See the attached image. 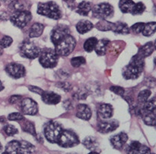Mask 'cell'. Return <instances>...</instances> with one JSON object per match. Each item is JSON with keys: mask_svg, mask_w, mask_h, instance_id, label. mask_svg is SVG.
<instances>
[{"mask_svg": "<svg viewBox=\"0 0 156 154\" xmlns=\"http://www.w3.org/2000/svg\"><path fill=\"white\" fill-rule=\"evenodd\" d=\"M144 58L136 54L133 56L129 63L123 68V76L126 79H136L140 77L144 69Z\"/></svg>", "mask_w": 156, "mask_h": 154, "instance_id": "1", "label": "cell"}, {"mask_svg": "<svg viewBox=\"0 0 156 154\" xmlns=\"http://www.w3.org/2000/svg\"><path fill=\"white\" fill-rule=\"evenodd\" d=\"M37 13L54 20H58L62 17L59 5L54 2H40L37 5Z\"/></svg>", "mask_w": 156, "mask_h": 154, "instance_id": "2", "label": "cell"}, {"mask_svg": "<svg viewBox=\"0 0 156 154\" xmlns=\"http://www.w3.org/2000/svg\"><path fill=\"white\" fill-rule=\"evenodd\" d=\"M39 57V62L44 68H54L58 63L59 55L55 50L51 48H44L41 50Z\"/></svg>", "mask_w": 156, "mask_h": 154, "instance_id": "3", "label": "cell"}, {"mask_svg": "<svg viewBox=\"0 0 156 154\" xmlns=\"http://www.w3.org/2000/svg\"><path fill=\"white\" fill-rule=\"evenodd\" d=\"M76 45V39L71 34H68L55 45V51L59 56H67L74 50Z\"/></svg>", "mask_w": 156, "mask_h": 154, "instance_id": "4", "label": "cell"}, {"mask_svg": "<svg viewBox=\"0 0 156 154\" xmlns=\"http://www.w3.org/2000/svg\"><path fill=\"white\" fill-rule=\"evenodd\" d=\"M62 131V126L58 122L50 120L44 125V136L46 139L51 143H56Z\"/></svg>", "mask_w": 156, "mask_h": 154, "instance_id": "5", "label": "cell"}, {"mask_svg": "<svg viewBox=\"0 0 156 154\" xmlns=\"http://www.w3.org/2000/svg\"><path fill=\"white\" fill-rule=\"evenodd\" d=\"M59 146L64 148L73 147L79 143L77 134L69 130H62L56 142Z\"/></svg>", "mask_w": 156, "mask_h": 154, "instance_id": "6", "label": "cell"}, {"mask_svg": "<svg viewBox=\"0 0 156 154\" xmlns=\"http://www.w3.org/2000/svg\"><path fill=\"white\" fill-rule=\"evenodd\" d=\"M41 48L36 45L34 43L29 40H25L20 45L19 51L21 56L27 59H35L38 57L41 52Z\"/></svg>", "mask_w": 156, "mask_h": 154, "instance_id": "7", "label": "cell"}, {"mask_svg": "<svg viewBox=\"0 0 156 154\" xmlns=\"http://www.w3.org/2000/svg\"><path fill=\"white\" fill-rule=\"evenodd\" d=\"M92 15L94 18L99 19H108L114 15V9L111 4L107 2L99 3L91 8Z\"/></svg>", "mask_w": 156, "mask_h": 154, "instance_id": "8", "label": "cell"}, {"mask_svg": "<svg viewBox=\"0 0 156 154\" xmlns=\"http://www.w3.org/2000/svg\"><path fill=\"white\" fill-rule=\"evenodd\" d=\"M31 18V13L29 11L15 12L9 17V19L12 21V24L19 28H24L25 26H27Z\"/></svg>", "mask_w": 156, "mask_h": 154, "instance_id": "9", "label": "cell"}, {"mask_svg": "<svg viewBox=\"0 0 156 154\" xmlns=\"http://www.w3.org/2000/svg\"><path fill=\"white\" fill-rule=\"evenodd\" d=\"M68 34H70V29L68 26L65 24H58L52 30L50 37L52 43L54 45H56L59 41Z\"/></svg>", "mask_w": 156, "mask_h": 154, "instance_id": "10", "label": "cell"}, {"mask_svg": "<svg viewBox=\"0 0 156 154\" xmlns=\"http://www.w3.org/2000/svg\"><path fill=\"white\" fill-rule=\"evenodd\" d=\"M21 109L22 114L27 115H35L38 112V105L33 99L26 98L21 101Z\"/></svg>", "mask_w": 156, "mask_h": 154, "instance_id": "11", "label": "cell"}, {"mask_svg": "<svg viewBox=\"0 0 156 154\" xmlns=\"http://www.w3.org/2000/svg\"><path fill=\"white\" fill-rule=\"evenodd\" d=\"M5 72L11 77L14 79H19L25 75V68L21 64L12 63L6 66Z\"/></svg>", "mask_w": 156, "mask_h": 154, "instance_id": "12", "label": "cell"}, {"mask_svg": "<svg viewBox=\"0 0 156 154\" xmlns=\"http://www.w3.org/2000/svg\"><path fill=\"white\" fill-rule=\"evenodd\" d=\"M126 152L128 153H150L151 150L148 146L143 145L138 141H132L128 146Z\"/></svg>", "mask_w": 156, "mask_h": 154, "instance_id": "13", "label": "cell"}, {"mask_svg": "<svg viewBox=\"0 0 156 154\" xmlns=\"http://www.w3.org/2000/svg\"><path fill=\"white\" fill-rule=\"evenodd\" d=\"M119 126V122L116 120H108V121H101L98 124V130L99 132L103 134L112 132L115 131Z\"/></svg>", "mask_w": 156, "mask_h": 154, "instance_id": "14", "label": "cell"}, {"mask_svg": "<svg viewBox=\"0 0 156 154\" xmlns=\"http://www.w3.org/2000/svg\"><path fill=\"white\" fill-rule=\"evenodd\" d=\"M128 140V136L126 133L121 132L113 136L111 138V143L113 147L116 149H121Z\"/></svg>", "mask_w": 156, "mask_h": 154, "instance_id": "15", "label": "cell"}, {"mask_svg": "<svg viewBox=\"0 0 156 154\" xmlns=\"http://www.w3.org/2000/svg\"><path fill=\"white\" fill-rule=\"evenodd\" d=\"M114 114L112 106L109 104H101L98 108V115L102 120H108Z\"/></svg>", "mask_w": 156, "mask_h": 154, "instance_id": "16", "label": "cell"}, {"mask_svg": "<svg viewBox=\"0 0 156 154\" xmlns=\"http://www.w3.org/2000/svg\"><path fill=\"white\" fill-rule=\"evenodd\" d=\"M91 110L88 105L85 104H79L76 107V116L79 118L88 120L91 117Z\"/></svg>", "mask_w": 156, "mask_h": 154, "instance_id": "17", "label": "cell"}, {"mask_svg": "<svg viewBox=\"0 0 156 154\" xmlns=\"http://www.w3.org/2000/svg\"><path fill=\"white\" fill-rule=\"evenodd\" d=\"M41 98L43 102L48 105H56L61 101V96L53 91H44L41 95Z\"/></svg>", "mask_w": 156, "mask_h": 154, "instance_id": "18", "label": "cell"}, {"mask_svg": "<svg viewBox=\"0 0 156 154\" xmlns=\"http://www.w3.org/2000/svg\"><path fill=\"white\" fill-rule=\"evenodd\" d=\"M84 146L89 149L91 152H100V147H99V143L98 140L93 137H87L84 139L82 142Z\"/></svg>", "mask_w": 156, "mask_h": 154, "instance_id": "19", "label": "cell"}, {"mask_svg": "<svg viewBox=\"0 0 156 154\" xmlns=\"http://www.w3.org/2000/svg\"><path fill=\"white\" fill-rule=\"evenodd\" d=\"M9 7L14 12L29 11V9L30 8V3L26 0H15L9 5Z\"/></svg>", "mask_w": 156, "mask_h": 154, "instance_id": "20", "label": "cell"}, {"mask_svg": "<svg viewBox=\"0 0 156 154\" xmlns=\"http://www.w3.org/2000/svg\"><path fill=\"white\" fill-rule=\"evenodd\" d=\"M76 27V30L79 34H85L89 31V30H91L94 27V25L88 20H81L77 23Z\"/></svg>", "mask_w": 156, "mask_h": 154, "instance_id": "21", "label": "cell"}, {"mask_svg": "<svg viewBox=\"0 0 156 154\" xmlns=\"http://www.w3.org/2000/svg\"><path fill=\"white\" fill-rule=\"evenodd\" d=\"M91 8H92V5L90 2L83 1L76 6V12L82 16H87L91 12Z\"/></svg>", "mask_w": 156, "mask_h": 154, "instance_id": "22", "label": "cell"}, {"mask_svg": "<svg viewBox=\"0 0 156 154\" xmlns=\"http://www.w3.org/2000/svg\"><path fill=\"white\" fill-rule=\"evenodd\" d=\"M109 43L110 41L108 39L99 40L97 41V44H96L94 50H95L96 53L98 56H104V55L106 54L107 48H108Z\"/></svg>", "mask_w": 156, "mask_h": 154, "instance_id": "23", "label": "cell"}, {"mask_svg": "<svg viewBox=\"0 0 156 154\" xmlns=\"http://www.w3.org/2000/svg\"><path fill=\"white\" fill-rule=\"evenodd\" d=\"M154 50H155L154 43L149 42L145 44V45H143V47H140L137 54L140 55V56H142V57H143L145 59V57H147V56H150L153 53Z\"/></svg>", "mask_w": 156, "mask_h": 154, "instance_id": "24", "label": "cell"}, {"mask_svg": "<svg viewBox=\"0 0 156 154\" xmlns=\"http://www.w3.org/2000/svg\"><path fill=\"white\" fill-rule=\"evenodd\" d=\"M44 30V26L41 23H34L32 24L29 30V37L31 38H38L43 34Z\"/></svg>", "mask_w": 156, "mask_h": 154, "instance_id": "25", "label": "cell"}, {"mask_svg": "<svg viewBox=\"0 0 156 154\" xmlns=\"http://www.w3.org/2000/svg\"><path fill=\"white\" fill-rule=\"evenodd\" d=\"M134 2L133 0H120L119 8L123 13H131L134 7Z\"/></svg>", "mask_w": 156, "mask_h": 154, "instance_id": "26", "label": "cell"}, {"mask_svg": "<svg viewBox=\"0 0 156 154\" xmlns=\"http://www.w3.org/2000/svg\"><path fill=\"white\" fill-rule=\"evenodd\" d=\"M20 144H21L20 141H18V140H12V141H10L6 145L4 153H19Z\"/></svg>", "mask_w": 156, "mask_h": 154, "instance_id": "27", "label": "cell"}, {"mask_svg": "<svg viewBox=\"0 0 156 154\" xmlns=\"http://www.w3.org/2000/svg\"><path fill=\"white\" fill-rule=\"evenodd\" d=\"M112 31L116 34H128L130 32V30L126 23L117 21L114 23V27Z\"/></svg>", "mask_w": 156, "mask_h": 154, "instance_id": "28", "label": "cell"}, {"mask_svg": "<svg viewBox=\"0 0 156 154\" xmlns=\"http://www.w3.org/2000/svg\"><path fill=\"white\" fill-rule=\"evenodd\" d=\"M114 27V23L108 21L107 19H101L100 21L95 24V27L101 31H108V30H113Z\"/></svg>", "mask_w": 156, "mask_h": 154, "instance_id": "29", "label": "cell"}, {"mask_svg": "<svg viewBox=\"0 0 156 154\" xmlns=\"http://www.w3.org/2000/svg\"><path fill=\"white\" fill-rule=\"evenodd\" d=\"M21 128H22V130L24 131V132L29 133V134H30L31 135H33L34 137H36L37 135L36 133V130H35V127H34V123H32V122L30 121V120H25V118L23 120Z\"/></svg>", "mask_w": 156, "mask_h": 154, "instance_id": "30", "label": "cell"}, {"mask_svg": "<svg viewBox=\"0 0 156 154\" xmlns=\"http://www.w3.org/2000/svg\"><path fill=\"white\" fill-rule=\"evenodd\" d=\"M19 153H33L35 152V146L27 141H20Z\"/></svg>", "mask_w": 156, "mask_h": 154, "instance_id": "31", "label": "cell"}, {"mask_svg": "<svg viewBox=\"0 0 156 154\" xmlns=\"http://www.w3.org/2000/svg\"><path fill=\"white\" fill-rule=\"evenodd\" d=\"M143 121L148 126H155L156 116L155 111L152 112H145L143 114Z\"/></svg>", "mask_w": 156, "mask_h": 154, "instance_id": "32", "label": "cell"}, {"mask_svg": "<svg viewBox=\"0 0 156 154\" xmlns=\"http://www.w3.org/2000/svg\"><path fill=\"white\" fill-rule=\"evenodd\" d=\"M155 98H152L150 100L148 99V100L143 104V108L141 110V115H143V113L145 112H152V111H155Z\"/></svg>", "mask_w": 156, "mask_h": 154, "instance_id": "33", "label": "cell"}, {"mask_svg": "<svg viewBox=\"0 0 156 154\" xmlns=\"http://www.w3.org/2000/svg\"><path fill=\"white\" fill-rule=\"evenodd\" d=\"M156 30V22L152 21V22H148L145 24V27L143 28V34L146 37H150L154 34Z\"/></svg>", "mask_w": 156, "mask_h": 154, "instance_id": "34", "label": "cell"}, {"mask_svg": "<svg viewBox=\"0 0 156 154\" xmlns=\"http://www.w3.org/2000/svg\"><path fill=\"white\" fill-rule=\"evenodd\" d=\"M98 39L96 38H90L88 39H87L85 41V42L84 43V50H85L86 52H88V53H91L94 50V47H95L96 44H97Z\"/></svg>", "mask_w": 156, "mask_h": 154, "instance_id": "35", "label": "cell"}, {"mask_svg": "<svg viewBox=\"0 0 156 154\" xmlns=\"http://www.w3.org/2000/svg\"><path fill=\"white\" fill-rule=\"evenodd\" d=\"M151 94H152V91L149 89L142 90V91L139 93L138 97H137V100H138L139 103L143 105V104L149 98Z\"/></svg>", "mask_w": 156, "mask_h": 154, "instance_id": "36", "label": "cell"}, {"mask_svg": "<svg viewBox=\"0 0 156 154\" xmlns=\"http://www.w3.org/2000/svg\"><path fill=\"white\" fill-rule=\"evenodd\" d=\"M145 10H146V5L142 2H140L135 3L130 14H132L133 15H142L145 12Z\"/></svg>", "mask_w": 156, "mask_h": 154, "instance_id": "37", "label": "cell"}, {"mask_svg": "<svg viewBox=\"0 0 156 154\" xmlns=\"http://www.w3.org/2000/svg\"><path fill=\"white\" fill-rule=\"evenodd\" d=\"M70 63H71V65L73 67L77 68V67H79L80 66L85 64L86 63V60H85V57H83V56H76V57L72 58Z\"/></svg>", "mask_w": 156, "mask_h": 154, "instance_id": "38", "label": "cell"}, {"mask_svg": "<svg viewBox=\"0 0 156 154\" xmlns=\"http://www.w3.org/2000/svg\"><path fill=\"white\" fill-rule=\"evenodd\" d=\"M3 131L8 136H14L15 134H18V131L15 126L12 124H6L3 127Z\"/></svg>", "mask_w": 156, "mask_h": 154, "instance_id": "39", "label": "cell"}, {"mask_svg": "<svg viewBox=\"0 0 156 154\" xmlns=\"http://www.w3.org/2000/svg\"><path fill=\"white\" fill-rule=\"evenodd\" d=\"M12 38L9 36H2V38H0V47L2 48H6V47H9V46L12 44Z\"/></svg>", "mask_w": 156, "mask_h": 154, "instance_id": "40", "label": "cell"}, {"mask_svg": "<svg viewBox=\"0 0 156 154\" xmlns=\"http://www.w3.org/2000/svg\"><path fill=\"white\" fill-rule=\"evenodd\" d=\"M88 95V91L87 89H79L73 95V98L76 100H83Z\"/></svg>", "mask_w": 156, "mask_h": 154, "instance_id": "41", "label": "cell"}, {"mask_svg": "<svg viewBox=\"0 0 156 154\" xmlns=\"http://www.w3.org/2000/svg\"><path fill=\"white\" fill-rule=\"evenodd\" d=\"M145 24H146V23H143V22L136 23V24H134L133 25H132V27H130L129 30L134 34H140L142 33L143 28H144Z\"/></svg>", "mask_w": 156, "mask_h": 154, "instance_id": "42", "label": "cell"}, {"mask_svg": "<svg viewBox=\"0 0 156 154\" xmlns=\"http://www.w3.org/2000/svg\"><path fill=\"white\" fill-rule=\"evenodd\" d=\"M24 119V116L22 114L18 112H13L11 113L8 116V120H15V121H20V120H23Z\"/></svg>", "mask_w": 156, "mask_h": 154, "instance_id": "43", "label": "cell"}, {"mask_svg": "<svg viewBox=\"0 0 156 154\" xmlns=\"http://www.w3.org/2000/svg\"><path fill=\"white\" fill-rule=\"evenodd\" d=\"M110 90H111V91H113L114 93H115L116 95H117L123 96L125 93L124 88L120 86H117V85L111 86V88H110Z\"/></svg>", "mask_w": 156, "mask_h": 154, "instance_id": "44", "label": "cell"}, {"mask_svg": "<svg viewBox=\"0 0 156 154\" xmlns=\"http://www.w3.org/2000/svg\"><path fill=\"white\" fill-rule=\"evenodd\" d=\"M57 86H59V88H61L66 91H70L72 88V85L69 82H59V83L57 84Z\"/></svg>", "mask_w": 156, "mask_h": 154, "instance_id": "45", "label": "cell"}, {"mask_svg": "<svg viewBox=\"0 0 156 154\" xmlns=\"http://www.w3.org/2000/svg\"><path fill=\"white\" fill-rule=\"evenodd\" d=\"M28 89L30 90V91H33V92L40 95H42V93L44 92V90H43L42 88H39V87L34 86V85H29Z\"/></svg>", "mask_w": 156, "mask_h": 154, "instance_id": "46", "label": "cell"}, {"mask_svg": "<svg viewBox=\"0 0 156 154\" xmlns=\"http://www.w3.org/2000/svg\"><path fill=\"white\" fill-rule=\"evenodd\" d=\"M21 99H22V96L21 95H12L10 97V98H9V102L10 104H15L17 103V102H18V101H20Z\"/></svg>", "mask_w": 156, "mask_h": 154, "instance_id": "47", "label": "cell"}, {"mask_svg": "<svg viewBox=\"0 0 156 154\" xmlns=\"http://www.w3.org/2000/svg\"><path fill=\"white\" fill-rule=\"evenodd\" d=\"M62 1H63L70 9H75V7H76V4H75V3H76V0H62Z\"/></svg>", "mask_w": 156, "mask_h": 154, "instance_id": "48", "label": "cell"}, {"mask_svg": "<svg viewBox=\"0 0 156 154\" xmlns=\"http://www.w3.org/2000/svg\"><path fill=\"white\" fill-rule=\"evenodd\" d=\"M9 18V16L6 12H1V13H0V19L1 20L6 21V20H8Z\"/></svg>", "mask_w": 156, "mask_h": 154, "instance_id": "49", "label": "cell"}, {"mask_svg": "<svg viewBox=\"0 0 156 154\" xmlns=\"http://www.w3.org/2000/svg\"><path fill=\"white\" fill-rule=\"evenodd\" d=\"M64 106H65L66 109H72L73 108V105H72V102L69 100L64 102Z\"/></svg>", "mask_w": 156, "mask_h": 154, "instance_id": "50", "label": "cell"}, {"mask_svg": "<svg viewBox=\"0 0 156 154\" xmlns=\"http://www.w3.org/2000/svg\"><path fill=\"white\" fill-rule=\"evenodd\" d=\"M1 1L3 2L6 3V4L10 5L11 3H12V2H15V0H1Z\"/></svg>", "mask_w": 156, "mask_h": 154, "instance_id": "51", "label": "cell"}, {"mask_svg": "<svg viewBox=\"0 0 156 154\" xmlns=\"http://www.w3.org/2000/svg\"><path fill=\"white\" fill-rule=\"evenodd\" d=\"M0 122H2V123H5V117H0Z\"/></svg>", "mask_w": 156, "mask_h": 154, "instance_id": "52", "label": "cell"}, {"mask_svg": "<svg viewBox=\"0 0 156 154\" xmlns=\"http://www.w3.org/2000/svg\"><path fill=\"white\" fill-rule=\"evenodd\" d=\"M3 88H4V86H3L2 83V82H1V81H0V91H2Z\"/></svg>", "mask_w": 156, "mask_h": 154, "instance_id": "53", "label": "cell"}, {"mask_svg": "<svg viewBox=\"0 0 156 154\" xmlns=\"http://www.w3.org/2000/svg\"><path fill=\"white\" fill-rule=\"evenodd\" d=\"M2 53H3V50H2V48L0 47V56H1V55H2Z\"/></svg>", "mask_w": 156, "mask_h": 154, "instance_id": "54", "label": "cell"}, {"mask_svg": "<svg viewBox=\"0 0 156 154\" xmlns=\"http://www.w3.org/2000/svg\"><path fill=\"white\" fill-rule=\"evenodd\" d=\"M2 149V145H1V143H0V150H1Z\"/></svg>", "mask_w": 156, "mask_h": 154, "instance_id": "55", "label": "cell"}, {"mask_svg": "<svg viewBox=\"0 0 156 154\" xmlns=\"http://www.w3.org/2000/svg\"><path fill=\"white\" fill-rule=\"evenodd\" d=\"M0 5H1V3H0Z\"/></svg>", "mask_w": 156, "mask_h": 154, "instance_id": "56", "label": "cell"}]
</instances>
